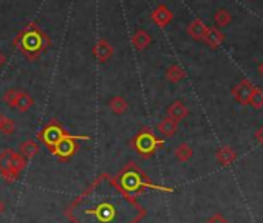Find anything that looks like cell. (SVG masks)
<instances>
[{"instance_id": "obj_26", "label": "cell", "mask_w": 263, "mask_h": 223, "mask_svg": "<svg viewBox=\"0 0 263 223\" xmlns=\"http://www.w3.org/2000/svg\"><path fill=\"white\" fill-rule=\"evenodd\" d=\"M5 209H7L5 201H4V200H0V214H4V212H5Z\"/></svg>"}, {"instance_id": "obj_13", "label": "cell", "mask_w": 263, "mask_h": 223, "mask_svg": "<svg viewBox=\"0 0 263 223\" xmlns=\"http://www.w3.org/2000/svg\"><path fill=\"white\" fill-rule=\"evenodd\" d=\"M19 154L25 160H33L39 154V144L34 140H25L19 144Z\"/></svg>"}, {"instance_id": "obj_19", "label": "cell", "mask_w": 263, "mask_h": 223, "mask_svg": "<svg viewBox=\"0 0 263 223\" xmlns=\"http://www.w3.org/2000/svg\"><path fill=\"white\" fill-rule=\"evenodd\" d=\"M184 76H186V71H184L178 64L171 65V67L167 68V71H166V78H167V81H171V82H180Z\"/></svg>"}, {"instance_id": "obj_1", "label": "cell", "mask_w": 263, "mask_h": 223, "mask_svg": "<svg viewBox=\"0 0 263 223\" xmlns=\"http://www.w3.org/2000/svg\"><path fill=\"white\" fill-rule=\"evenodd\" d=\"M64 215L70 223H140L147 215V209L104 172L73 198Z\"/></svg>"}, {"instance_id": "obj_2", "label": "cell", "mask_w": 263, "mask_h": 223, "mask_svg": "<svg viewBox=\"0 0 263 223\" xmlns=\"http://www.w3.org/2000/svg\"><path fill=\"white\" fill-rule=\"evenodd\" d=\"M113 178L118 183V186L132 198H137L138 195L144 194L149 189L151 191H161V192H172L171 188L160 186V184L154 183L147 177V174L134 161L127 163Z\"/></svg>"}, {"instance_id": "obj_12", "label": "cell", "mask_w": 263, "mask_h": 223, "mask_svg": "<svg viewBox=\"0 0 263 223\" xmlns=\"http://www.w3.org/2000/svg\"><path fill=\"white\" fill-rule=\"evenodd\" d=\"M34 104V99L30 93L24 91V90H19L17 93V98H16V102H14V108L17 112H21V114H25V112H28Z\"/></svg>"}, {"instance_id": "obj_4", "label": "cell", "mask_w": 263, "mask_h": 223, "mask_svg": "<svg viewBox=\"0 0 263 223\" xmlns=\"http://www.w3.org/2000/svg\"><path fill=\"white\" fill-rule=\"evenodd\" d=\"M161 146H164V141L161 138H158L155 135V132L147 126L141 127L134 135V138L130 140V147L134 149L141 158H146V160L154 157Z\"/></svg>"}, {"instance_id": "obj_7", "label": "cell", "mask_w": 263, "mask_h": 223, "mask_svg": "<svg viewBox=\"0 0 263 223\" xmlns=\"http://www.w3.org/2000/svg\"><path fill=\"white\" fill-rule=\"evenodd\" d=\"M14 149H5L0 154V177H2L7 183H14L21 175H17L11 169V154Z\"/></svg>"}, {"instance_id": "obj_23", "label": "cell", "mask_w": 263, "mask_h": 223, "mask_svg": "<svg viewBox=\"0 0 263 223\" xmlns=\"http://www.w3.org/2000/svg\"><path fill=\"white\" fill-rule=\"evenodd\" d=\"M215 24L218 25V27H224V25H228L229 24V21H231V16L228 14V11H224V10H220V11H217V14H215Z\"/></svg>"}, {"instance_id": "obj_8", "label": "cell", "mask_w": 263, "mask_h": 223, "mask_svg": "<svg viewBox=\"0 0 263 223\" xmlns=\"http://www.w3.org/2000/svg\"><path fill=\"white\" fill-rule=\"evenodd\" d=\"M91 51H93V56L99 62H107L115 54V48H113V45L107 39H98L96 44L93 45Z\"/></svg>"}, {"instance_id": "obj_6", "label": "cell", "mask_w": 263, "mask_h": 223, "mask_svg": "<svg viewBox=\"0 0 263 223\" xmlns=\"http://www.w3.org/2000/svg\"><path fill=\"white\" fill-rule=\"evenodd\" d=\"M70 134L62 127V124L58 120H51L45 124V127L37 134V138L48 147L51 149L54 144H58L62 138L68 137Z\"/></svg>"}, {"instance_id": "obj_22", "label": "cell", "mask_w": 263, "mask_h": 223, "mask_svg": "<svg viewBox=\"0 0 263 223\" xmlns=\"http://www.w3.org/2000/svg\"><path fill=\"white\" fill-rule=\"evenodd\" d=\"M17 93H19L17 88H10V90H7V91L4 93V102H5L8 107L14 108V102H16Z\"/></svg>"}, {"instance_id": "obj_21", "label": "cell", "mask_w": 263, "mask_h": 223, "mask_svg": "<svg viewBox=\"0 0 263 223\" xmlns=\"http://www.w3.org/2000/svg\"><path fill=\"white\" fill-rule=\"evenodd\" d=\"M175 157L178 158V161H187L191 157H192V149H191V146L189 144H186V143H183V144H180L177 149H175Z\"/></svg>"}, {"instance_id": "obj_24", "label": "cell", "mask_w": 263, "mask_h": 223, "mask_svg": "<svg viewBox=\"0 0 263 223\" xmlns=\"http://www.w3.org/2000/svg\"><path fill=\"white\" fill-rule=\"evenodd\" d=\"M208 223H226V221L221 218V215H214V217H212V218H211Z\"/></svg>"}, {"instance_id": "obj_15", "label": "cell", "mask_w": 263, "mask_h": 223, "mask_svg": "<svg viewBox=\"0 0 263 223\" xmlns=\"http://www.w3.org/2000/svg\"><path fill=\"white\" fill-rule=\"evenodd\" d=\"M108 108L113 112L115 115H122V114H125L127 108H128V102L122 96H113L108 101Z\"/></svg>"}, {"instance_id": "obj_11", "label": "cell", "mask_w": 263, "mask_h": 223, "mask_svg": "<svg viewBox=\"0 0 263 223\" xmlns=\"http://www.w3.org/2000/svg\"><path fill=\"white\" fill-rule=\"evenodd\" d=\"M187 114H189V110H187V107L181 101L172 102L169 105V108H167V118H171V120H174L177 123L181 121V120H184L187 117Z\"/></svg>"}, {"instance_id": "obj_9", "label": "cell", "mask_w": 263, "mask_h": 223, "mask_svg": "<svg viewBox=\"0 0 263 223\" xmlns=\"http://www.w3.org/2000/svg\"><path fill=\"white\" fill-rule=\"evenodd\" d=\"M151 19L158 25V27H166V25H169L171 22H172V19H174V14H172V11L166 7V5H158L154 11H152V14H151Z\"/></svg>"}, {"instance_id": "obj_3", "label": "cell", "mask_w": 263, "mask_h": 223, "mask_svg": "<svg viewBox=\"0 0 263 223\" xmlns=\"http://www.w3.org/2000/svg\"><path fill=\"white\" fill-rule=\"evenodd\" d=\"M13 45L28 61H36L50 48L51 39L36 22H30L13 39Z\"/></svg>"}, {"instance_id": "obj_10", "label": "cell", "mask_w": 263, "mask_h": 223, "mask_svg": "<svg viewBox=\"0 0 263 223\" xmlns=\"http://www.w3.org/2000/svg\"><path fill=\"white\" fill-rule=\"evenodd\" d=\"M151 44H152V36L143 28L137 30L134 33V36H132V45H134V48L138 50V51L146 50Z\"/></svg>"}, {"instance_id": "obj_20", "label": "cell", "mask_w": 263, "mask_h": 223, "mask_svg": "<svg viewBox=\"0 0 263 223\" xmlns=\"http://www.w3.org/2000/svg\"><path fill=\"white\" fill-rule=\"evenodd\" d=\"M27 163H28V160H25L19 152L13 151V154H11V169H13L17 175H21V172L25 169Z\"/></svg>"}, {"instance_id": "obj_16", "label": "cell", "mask_w": 263, "mask_h": 223, "mask_svg": "<svg viewBox=\"0 0 263 223\" xmlns=\"http://www.w3.org/2000/svg\"><path fill=\"white\" fill-rule=\"evenodd\" d=\"M177 131H178V123L174 121V120H171V118H164L158 124V132L163 137H172V135H175Z\"/></svg>"}, {"instance_id": "obj_17", "label": "cell", "mask_w": 263, "mask_h": 223, "mask_svg": "<svg viewBox=\"0 0 263 223\" xmlns=\"http://www.w3.org/2000/svg\"><path fill=\"white\" fill-rule=\"evenodd\" d=\"M0 132L4 135H13L16 132V123L0 112Z\"/></svg>"}, {"instance_id": "obj_25", "label": "cell", "mask_w": 263, "mask_h": 223, "mask_svg": "<svg viewBox=\"0 0 263 223\" xmlns=\"http://www.w3.org/2000/svg\"><path fill=\"white\" fill-rule=\"evenodd\" d=\"M5 62H7V56L2 53V50H0V68L5 65Z\"/></svg>"}, {"instance_id": "obj_14", "label": "cell", "mask_w": 263, "mask_h": 223, "mask_svg": "<svg viewBox=\"0 0 263 223\" xmlns=\"http://www.w3.org/2000/svg\"><path fill=\"white\" fill-rule=\"evenodd\" d=\"M206 31H208V27H206V25L203 24V21H200V19L194 21V22L187 27V34H189L191 38H194L195 41H201V39L204 38Z\"/></svg>"}, {"instance_id": "obj_5", "label": "cell", "mask_w": 263, "mask_h": 223, "mask_svg": "<svg viewBox=\"0 0 263 223\" xmlns=\"http://www.w3.org/2000/svg\"><path fill=\"white\" fill-rule=\"evenodd\" d=\"M91 137L88 135H73L70 134L68 137L62 138L58 144H54L50 149V154L56 158H59L61 161H68L81 147H79V141H88Z\"/></svg>"}, {"instance_id": "obj_18", "label": "cell", "mask_w": 263, "mask_h": 223, "mask_svg": "<svg viewBox=\"0 0 263 223\" xmlns=\"http://www.w3.org/2000/svg\"><path fill=\"white\" fill-rule=\"evenodd\" d=\"M203 41L209 45V47H217L221 41H223V34L217 30V28H208Z\"/></svg>"}]
</instances>
